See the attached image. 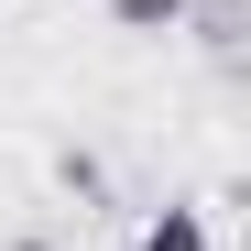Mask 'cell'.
I'll return each mask as SVG.
<instances>
[{
	"instance_id": "6da1fadb",
	"label": "cell",
	"mask_w": 251,
	"mask_h": 251,
	"mask_svg": "<svg viewBox=\"0 0 251 251\" xmlns=\"http://www.w3.org/2000/svg\"><path fill=\"white\" fill-rule=\"evenodd\" d=\"M186 22H197V44L240 76V22H251V0H186Z\"/></svg>"
},
{
	"instance_id": "7a4b0ae2",
	"label": "cell",
	"mask_w": 251,
	"mask_h": 251,
	"mask_svg": "<svg viewBox=\"0 0 251 251\" xmlns=\"http://www.w3.org/2000/svg\"><path fill=\"white\" fill-rule=\"evenodd\" d=\"M55 186H66L76 207H109V164H99L88 142H66V153H55Z\"/></svg>"
},
{
	"instance_id": "3957f363",
	"label": "cell",
	"mask_w": 251,
	"mask_h": 251,
	"mask_svg": "<svg viewBox=\"0 0 251 251\" xmlns=\"http://www.w3.org/2000/svg\"><path fill=\"white\" fill-rule=\"evenodd\" d=\"M120 33H186V0H99Z\"/></svg>"
},
{
	"instance_id": "277c9868",
	"label": "cell",
	"mask_w": 251,
	"mask_h": 251,
	"mask_svg": "<svg viewBox=\"0 0 251 251\" xmlns=\"http://www.w3.org/2000/svg\"><path fill=\"white\" fill-rule=\"evenodd\" d=\"M142 251H207V219L197 207H164V219L142 229Z\"/></svg>"
},
{
	"instance_id": "5b68a950",
	"label": "cell",
	"mask_w": 251,
	"mask_h": 251,
	"mask_svg": "<svg viewBox=\"0 0 251 251\" xmlns=\"http://www.w3.org/2000/svg\"><path fill=\"white\" fill-rule=\"evenodd\" d=\"M0 251H66V240H44V229H22V240H0Z\"/></svg>"
}]
</instances>
